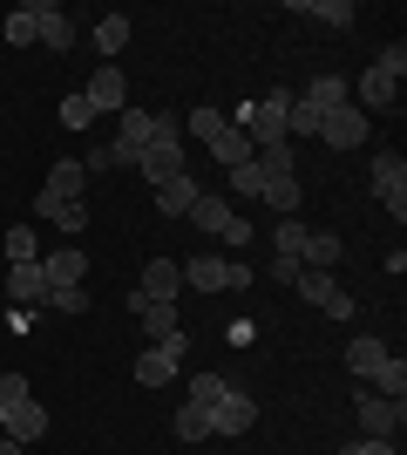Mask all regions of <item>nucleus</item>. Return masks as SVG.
<instances>
[{"mask_svg": "<svg viewBox=\"0 0 407 455\" xmlns=\"http://www.w3.org/2000/svg\"><path fill=\"white\" fill-rule=\"evenodd\" d=\"M286 109H292V95H286V89H271V95H258V102H245V109H238V130L252 136V150H265V143H286Z\"/></svg>", "mask_w": 407, "mask_h": 455, "instance_id": "1", "label": "nucleus"}, {"mask_svg": "<svg viewBox=\"0 0 407 455\" xmlns=\"http://www.w3.org/2000/svg\"><path fill=\"white\" fill-rule=\"evenodd\" d=\"M136 171L150 177V184H170V177H184V130H176V116H163V130H156L150 150L136 156Z\"/></svg>", "mask_w": 407, "mask_h": 455, "instance_id": "2", "label": "nucleus"}, {"mask_svg": "<svg viewBox=\"0 0 407 455\" xmlns=\"http://www.w3.org/2000/svg\"><path fill=\"white\" fill-rule=\"evenodd\" d=\"M353 415H360V435L367 442H394L401 421H407V401H387V395H373V387H360V395H353Z\"/></svg>", "mask_w": 407, "mask_h": 455, "instance_id": "3", "label": "nucleus"}, {"mask_svg": "<svg viewBox=\"0 0 407 455\" xmlns=\"http://www.w3.org/2000/svg\"><path fill=\"white\" fill-rule=\"evenodd\" d=\"M116 130H122V136L109 143V164H129V171H136V156L156 143L163 116H156V109H122V116H116Z\"/></svg>", "mask_w": 407, "mask_h": 455, "instance_id": "4", "label": "nucleus"}, {"mask_svg": "<svg viewBox=\"0 0 407 455\" xmlns=\"http://www.w3.org/2000/svg\"><path fill=\"white\" fill-rule=\"evenodd\" d=\"M82 102H89L96 116H122L129 109V76H122L116 61H102L96 76H89V89H82Z\"/></svg>", "mask_w": 407, "mask_h": 455, "instance_id": "5", "label": "nucleus"}, {"mask_svg": "<svg viewBox=\"0 0 407 455\" xmlns=\"http://www.w3.org/2000/svg\"><path fill=\"white\" fill-rule=\"evenodd\" d=\"M373 197H380L394 218H407V156L401 150H380V156H373Z\"/></svg>", "mask_w": 407, "mask_h": 455, "instance_id": "6", "label": "nucleus"}, {"mask_svg": "<svg viewBox=\"0 0 407 455\" xmlns=\"http://www.w3.org/2000/svg\"><path fill=\"white\" fill-rule=\"evenodd\" d=\"M122 306L136 313V326H143V340H150V347H163V340H176V333H184V326H176V306H163V299L122 292Z\"/></svg>", "mask_w": 407, "mask_h": 455, "instance_id": "7", "label": "nucleus"}, {"mask_svg": "<svg viewBox=\"0 0 407 455\" xmlns=\"http://www.w3.org/2000/svg\"><path fill=\"white\" fill-rule=\"evenodd\" d=\"M292 292H299V299H312L319 313H333V320H347V313H353V299L340 292V279H333V272H306V266H299Z\"/></svg>", "mask_w": 407, "mask_h": 455, "instance_id": "8", "label": "nucleus"}, {"mask_svg": "<svg viewBox=\"0 0 407 455\" xmlns=\"http://www.w3.org/2000/svg\"><path fill=\"white\" fill-rule=\"evenodd\" d=\"M184 333H176V340H163V347H143V354H136V387H163V380H176V361H184Z\"/></svg>", "mask_w": 407, "mask_h": 455, "instance_id": "9", "label": "nucleus"}, {"mask_svg": "<svg viewBox=\"0 0 407 455\" xmlns=\"http://www.w3.org/2000/svg\"><path fill=\"white\" fill-rule=\"evenodd\" d=\"M27 14H35V41L48 55H68V48H75V28H68V14H61L55 0H27Z\"/></svg>", "mask_w": 407, "mask_h": 455, "instance_id": "10", "label": "nucleus"}, {"mask_svg": "<svg viewBox=\"0 0 407 455\" xmlns=\"http://www.w3.org/2000/svg\"><path fill=\"white\" fill-rule=\"evenodd\" d=\"M0 435H14L20 449H35V442L48 435V408H41L35 395H27V401H7V415H0Z\"/></svg>", "mask_w": 407, "mask_h": 455, "instance_id": "11", "label": "nucleus"}, {"mask_svg": "<svg viewBox=\"0 0 407 455\" xmlns=\"http://www.w3.org/2000/svg\"><path fill=\"white\" fill-rule=\"evenodd\" d=\"M367 130H373V123H367L360 109H353V102H340V109H326V116H319V136H326L333 150H360V143H367Z\"/></svg>", "mask_w": 407, "mask_h": 455, "instance_id": "12", "label": "nucleus"}, {"mask_svg": "<svg viewBox=\"0 0 407 455\" xmlns=\"http://www.w3.org/2000/svg\"><path fill=\"white\" fill-rule=\"evenodd\" d=\"M41 279H48V292H68V285H82V279H89V251H75V245L41 251Z\"/></svg>", "mask_w": 407, "mask_h": 455, "instance_id": "13", "label": "nucleus"}, {"mask_svg": "<svg viewBox=\"0 0 407 455\" xmlns=\"http://www.w3.org/2000/svg\"><path fill=\"white\" fill-rule=\"evenodd\" d=\"M252 428H258V401L231 387V395L211 408V435H252Z\"/></svg>", "mask_w": 407, "mask_h": 455, "instance_id": "14", "label": "nucleus"}, {"mask_svg": "<svg viewBox=\"0 0 407 455\" xmlns=\"http://www.w3.org/2000/svg\"><path fill=\"white\" fill-rule=\"evenodd\" d=\"M82 190H89V171H82L75 156H61L55 171H48V184H41V190H35V197H48V204H75Z\"/></svg>", "mask_w": 407, "mask_h": 455, "instance_id": "15", "label": "nucleus"}, {"mask_svg": "<svg viewBox=\"0 0 407 455\" xmlns=\"http://www.w3.org/2000/svg\"><path fill=\"white\" fill-rule=\"evenodd\" d=\"M143 299H163V306H176V292H184V266L176 259H150L143 266V285H136Z\"/></svg>", "mask_w": 407, "mask_h": 455, "instance_id": "16", "label": "nucleus"}, {"mask_svg": "<svg viewBox=\"0 0 407 455\" xmlns=\"http://www.w3.org/2000/svg\"><path fill=\"white\" fill-rule=\"evenodd\" d=\"M347 95H360V102H353L360 116H367V109H394V102H401V82H394V76H380V68H367V76L353 82Z\"/></svg>", "mask_w": 407, "mask_h": 455, "instance_id": "17", "label": "nucleus"}, {"mask_svg": "<svg viewBox=\"0 0 407 455\" xmlns=\"http://www.w3.org/2000/svg\"><path fill=\"white\" fill-rule=\"evenodd\" d=\"M184 285H191V292H224V285H231V259H211V251H204V259H184Z\"/></svg>", "mask_w": 407, "mask_h": 455, "instance_id": "18", "label": "nucleus"}, {"mask_svg": "<svg viewBox=\"0 0 407 455\" xmlns=\"http://www.w3.org/2000/svg\"><path fill=\"white\" fill-rule=\"evenodd\" d=\"M299 266H306V272H333V266H340V231H312V225H306Z\"/></svg>", "mask_w": 407, "mask_h": 455, "instance_id": "19", "label": "nucleus"}, {"mask_svg": "<svg viewBox=\"0 0 407 455\" xmlns=\"http://www.w3.org/2000/svg\"><path fill=\"white\" fill-rule=\"evenodd\" d=\"M7 292H14L20 313H27V306H48V279H41V266H7Z\"/></svg>", "mask_w": 407, "mask_h": 455, "instance_id": "20", "label": "nucleus"}, {"mask_svg": "<svg viewBox=\"0 0 407 455\" xmlns=\"http://www.w3.org/2000/svg\"><path fill=\"white\" fill-rule=\"evenodd\" d=\"M286 7H292V14H306V20H326V28H340V35L360 20V14H353V0H286Z\"/></svg>", "mask_w": 407, "mask_h": 455, "instance_id": "21", "label": "nucleus"}, {"mask_svg": "<svg viewBox=\"0 0 407 455\" xmlns=\"http://www.w3.org/2000/svg\"><path fill=\"white\" fill-rule=\"evenodd\" d=\"M211 156L224 164V171H238V164H252V136L238 130V123H224V130L211 136Z\"/></svg>", "mask_w": 407, "mask_h": 455, "instance_id": "22", "label": "nucleus"}, {"mask_svg": "<svg viewBox=\"0 0 407 455\" xmlns=\"http://www.w3.org/2000/svg\"><path fill=\"white\" fill-rule=\"evenodd\" d=\"M184 218H191V225L204 231V238H224V231H231V204H224V197H197V204L184 211Z\"/></svg>", "mask_w": 407, "mask_h": 455, "instance_id": "23", "label": "nucleus"}, {"mask_svg": "<svg viewBox=\"0 0 407 455\" xmlns=\"http://www.w3.org/2000/svg\"><path fill=\"white\" fill-rule=\"evenodd\" d=\"M347 367H353L360 380H373L380 367H387V340H373V333H360V340L347 347Z\"/></svg>", "mask_w": 407, "mask_h": 455, "instance_id": "24", "label": "nucleus"}, {"mask_svg": "<svg viewBox=\"0 0 407 455\" xmlns=\"http://www.w3.org/2000/svg\"><path fill=\"white\" fill-rule=\"evenodd\" d=\"M197 197H204V190H197L191 177H170V184H156V211H163V218H184Z\"/></svg>", "mask_w": 407, "mask_h": 455, "instance_id": "25", "label": "nucleus"}, {"mask_svg": "<svg viewBox=\"0 0 407 455\" xmlns=\"http://www.w3.org/2000/svg\"><path fill=\"white\" fill-rule=\"evenodd\" d=\"M35 218H48L55 231H68V238H75V231L89 225V204H82V197H75V204H48V197H35Z\"/></svg>", "mask_w": 407, "mask_h": 455, "instance_id": "26", "label": "nucleus"}, {"mask_svg": "<svg viewBox=\"0 0 407 455\" xmlns=\"http://www.w3.org/2000/svg\"><path fill=\"white\" fill-rule=\"evenodd\" d=\"M176 442H211V408L204 401H176Z\"/></svg>", "mask_w": 407, "mask_h": 455, "instance_id": "27", "label": "nucleus"}, {"mask_svg": "<svg viewBox=\"0 0 407 455\" xmlns=\"http://www.w3.org/2000/svg\"><path fill=\"white\" fill-rule=\"evenodd\" d=\"M7 266H41V231L35 225H7Z\"/></svg>", "mask_w": 407, "mask_h": 455, "instance_id": "28", "label": "nucleus"}, {"mask_svg": "<svg viewBox=\"0 0 407 455\" xmlns=\"http://www.w3.org/2000/svg\"><path fill=\"white\" fill-rule=\"evenodd\" d=\"M306 102H312L319 116H326V109H340V102H353V95H347V76H312Z\"/></svg>", "mask_w": 407, "mask_h": 455, "instance_id": "29", "label": "nucleus"}, {"mask_svg": "<svg viewBox=\"0 0 407 455\" xmlns=\"http://www.w3.org/2000/svg\"><path fill=\"white\" fill-rule=\"evenodd\" d=\"M373 395H387V401L407 395V361H401V354H387V367L373 374Z\"/></svg>", "mask_w": 407, "mask_h": 455, "instance_id": "30", "label": "nucleus"}, {"mask_svg": "<svg viewBox=\"0 0 407 455\" xmlns=\"http://www.w3.org/2000/svg\"><path fill=\"white\" fill-rule=\"evenodd\" d=\"M96 48H102V55H109V61H116L122 48H129V20H122V14H109V20H102V28H96Z\"/></svg>", "mask_w": 407, "mask_h": 455, "instance_id": "31", "label": "nucleus"}, {"mask_svg": "<svg viewBox=\"0 0 407 455\" xmlns=\"http://www.w3.org/2000/svg\"><path fill=\"white\" fill-rule=\"evenodd\" d=\"M265 204L278 211V218H299V177H278V184H265Z\"/></svg>", "mask_w": 407, "mask_h": 455, "instance_id": "32", "label": "nucleus"}, {"mask_svg": "<svg viewBox=\"0 0 407 455\" xmlns=\"http://www.w3.org/2000/svg\"><path fill=\"white\" fill-rule=\"evenodd\" d=\"M231 395V380L224 374H191V401H204V408H217V401Z\"/></svg>", "mask_w": 407, "mask_h": 455, "instance_id": "33", "label": "nucleus"}, {"mask_svg": "<svg viewBox=\"0 0 407 455\" xmlns=\"http://www.w3.org/2000/svg\"><path fill=\"white\" fill-rule=\"evenodd\" d=\"M0 35L14 41V48H35V14H27V7H14V14L0 20Z\"/></svg>", "mask_w": 407, "mask_h": 455, "instance_id": "34", "label": "nucleus"}, {"mask_svg": "<svg viewBox=\"0 0 407 455\" xmlns=\"http://www.w3.org/2000/svg\"><path fill=\"white\" fill-rule=\"evenodd\" d=\"M271 238H278V259H299V245H306V225H299V218H278V231H271Z\"/></svg>", "mask_w": 407, "mask_h": 455, "instance_id": "35", "label": "nucleus"}, {"mask_svg": "<svg viewBox=\"0 0 407 455\" xmlns=\"http://www.w3.org/2000/svg\"><path fill=\"white\" fill-rule=\"evenodd\" d=\"M231 190H238V197H265V171H258V164H238V171H231Z\"/></svg>", "mask_w": 407, "mask_h": 455, "instance_id": "36", "label": "nucleus"}, {"mask_svg": "<svg viewBox=\"0 0 407 455\" xmlns=\"http://www.w3.org/2000/svg\"><path fill=\"white\" fill-rule=\"evenodd\" d=\"M61 123H68V130H89V123H96V109L82 102V89H75V95H61Z\"/></svg>", "mask_w": 407, "mask_h": 455, "instance_id": "37", "label": "nucleus"}, {"mask_svg": "<svg viewBox=\"0 0 407 455\" xmlns=\"http://www.w3.org/2000/svg\"><path fill=\"white\" fill-rule=\"evenodd\" d=\"M373 68H380V76H394V82H401V76H407V41H387V48H380V61H373Z\"/></svg>", "mask_w": 407, "mask_h": 455, "instance_id": "38", "label": "nucleus"}, {"mask_svg": "<svg viewBox=\"0 0 407 455\" xmlns=\"http://www.w3.org/2000/svg\"><path fill=\"white\" fill-rule=\"evenodd\" d=\"M184 130H191L197 143H211V136L224 130V116H217V109H191V123H184Z\"/></svg>", "mask_w": 407, "mask_h": 455, "instance_id": "39", "label": "nucleus"}, {"mask_svg": "<svg viewBox=\"0 0 407 455\" xmlns=\"http://www.w3.org/2000/svg\"><path fill=\"white\" fill-rule=\"evenodd\" d=\"M48 306H55V313H89V292L68 285V292H48Z\"/></svg>", "mask_w": 407, "mask_h": 455, "instance_id": "40", "label": "nucleus"}, {"mask_svg": "<svg viewBox=\"0 0 407 455\" xmlns=\"http://www.w3.org/2000/svg\"><path fill=\"white\" fill-rule=\"evenodd\" d=\"M7 401H27V374H0V408Z\"/></svg>", "mask_w": 407, "mask_h": 455, "instance_id": "41", "label": "nucleus"}, {"mask_svg": "<svg viewBox=\"0 0 407 455\" xmlns=\"http://www.w3.org/2000/svg\"><path fill=\"white\" fill-rule=\"evenodd\" d=\"M347 455H394V442H367V435H360V442H353Z\"/></svg>", "mask_w": 407, "mask_h": 455, "instance_id": "42", "label": "nucleus"}, {"mask_svg": "<svg viewBox=\"0 0 407 455\" xmlns=\"http://www.w3.org/2000/svg\"><path fill=\"white\" fill-rule=\"evenodd\" d=\"M0 455H27V449H20V442H14V435H0Z\"/></svg>", "mask_w": 407, "mask_h": 455, "instance_id": "43", "label": "nucleus"}, {"mask_svg": "<svg viewBox=\"0 0 407 455\" xmlns=\"http://www.w3.org/2000/svg\"><path fill=\"white\" fill-rule=\"evenodd\" d=\"M0 415H7V408H0Z\"/></svg>", "mask_w": 407, "mask_h": 455, "instance_id": "44", "label": "nucleus"}]
</instances>
